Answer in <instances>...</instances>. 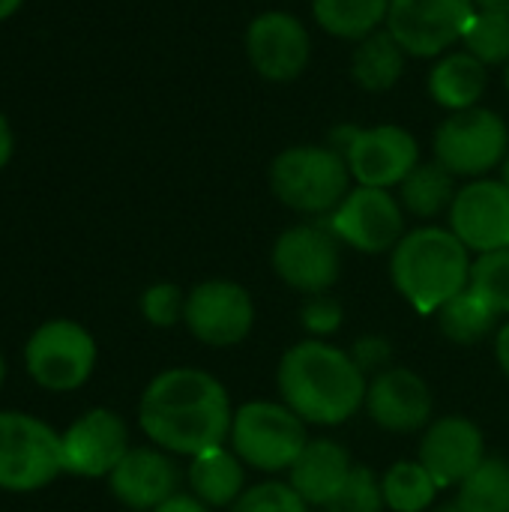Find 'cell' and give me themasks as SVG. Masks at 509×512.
Masks as SVG:
<instances>
[{"label": "cell", "mask_w": 509, "mask_h": 512, "mask_svg": "<svg viewBox=\"0 0 509 512\" xmlns=\"http://www.w3.org/2000/svg\"><path fill=\"white\" fill-rule=\"evenodd\" d=\"M228 390L204 369H168L156 375L138 402L141 432L165 453L198 456L231 435Z\"/></svg>", "instance_id": "obj_1"}, {"label": "cell", "mask_w": 509, "mask_h": 512, "mask_svg": "<svg viewBox=\"0 0 509 512\" xmlns=\"http://www.w3.org/2000/svg\"><path fill=\"white\" fill-rule=\"evenodd\" d=\"M276 384L282 402L315 426H342L366 405V372L351 354L321 339H306L285 351Z\"/></svg>", "instance_id": "obj_2"}, {"label": "cell", "mask_w": 509, "mask_h": 512, "mask_svg": "<svg viewBox=\"0 0 509 512\" xmlns=\"http://www.w3.org/2000/svg\"><path fill=\"white\" fill-rule=\"evenodd\" d=\"M471 264V249L441 225L408 231L390 252L396 291L423 315H438L444 303L468 288Z\"/></svg>", "instance_id": "obj_3"}, {"label": "cell", "mask_w": 509, "mask_h": 512, "mask_svg": "<svg viewBox=\"0 0 509 512\" xmlns=\"http://www.w3.org/2000/svg\"><path fill=\"white\" fill-rule=\"evenodd\" d=\"M270 189L294 213L330 216L354 189V177L342 153L330 144H294L273 156Z\"/></svg>", "instance_id": "obj_4"}, {"label": "cell", "mask_w": 509, "mask_h": 512, "mask_svg": "<svg viewBox=\"0 0 509 512\" xmlns=\"http://www.w3.org/2000/svg\"><path fill=\"white\" fill-rule=\"evenodd\" d=\"M63 474V438L24 411H0V489L30 495Z\"/></svg>", "instance_id": "obj_5"}, {"label": "cell", "mask_w": 509, "mask_h": 512, "mask_svg": "<svg viewBox=\"0 0 509 512\" xmlns=\"http://www.w3.org/2000/svg\"><path fill=\"white\" fill-rule=\"evenodd\" d=\"M435 159L456 177L480 180L501 168L509 153L507 120L486 105L447 114L432 138Z\"/></svg>", "instance_id": "obj_6"}, {"label": "cell", "mask_w": 509, "mask_h": 512, "mask_svg": "<svg viewBox=\"0 0 509 512\" xmlns=\"http://www.w3.org/2000/svg\"><path fill=\"white\" fill-rule=\"evenodd\" d=\"M24 369L30 381L48 393H72L84 387L96 369V339L72 318L39 324L24 345Z\"/></svg>", "instance_id": "obj_7"}, {"label": "cell", "mask_w": 509, "mask_h": 512, "mask_svg": "<svg viewBox=\"0 0 509 512\" xmlns=\"http://www.w3.org/2000/svg\"><path fill=\"white\" fill-rule=\"evenodd\" d=\"M231 450L255 471H291L309 444L306 423L282 402H246L231 420Z\"/></svg>", "instance_id": "obj_8"}, {"label": "cell", "mask_w": 509, "mask_h": 512, "mask_svg": "<svg viewBox=\"0 0 509 512\" xmlns=\"http://www.w3.org/2000/svg\"><path fill=\"white\" fill-rule=\"evenodd\" d=\"M474 0H390L387 30L417 60H438L459 48L471 18Z\"/></svg>", "instance_id": "obj_9"}, {"label": "cell", "mask_w": 509, "mask_h": 512, "mask_svg": "<svg viewBox=\"0 0 509 512\" xmlns=\"http://www.w3.org/2000/svg\"><path fill=\"white\" fill-rule=\"evenodd\" d=\"M243 51L258 78L288 84L297 81L312 63V33L294 12L264 9L246 24Z\"/></svg>", "instance_id": "obj_10"}, {"label": "cell", "mask_w": 509, "mask_h": 512, "mask_svg": "<svg viewBox=\"0 0 509 512\" xmlns=\"http://www.w3.org/2000/svg\"><path fill=\"white\" fill-rule=\"evenodd\" d=\"M324 225L336 234L339 243L366 255L393 252L408 234L402 201L390 189L372 186H354Z\"/></svg>", "instance_id": "obj_11"}, {"label": "cell", "mask_w": 509, "mask_h": 512, "mask_svg": "<svg viewBox=\"0 0 509 512\" xmlns=\"http://www.w3.org/2000/svg\"><path fill=\"white\" fill-rule=\"evenodd\" d=\"M276 276L300 294H327L342 273L339 240L327 225L285 228L273 243Z\"/></svg>", "instance_id": "obj_12"}, {"label": "cell", "mask_w": 509, "mask_h": 512, "mask_svg": "<svg viewBox=\"0 0 509 512\" xmlns=\"http://www.w3.org/2000/svg\"><path fill=\"white\" fill-rule=\"evenodd\" d=\"M348 171L357 186L399 189L402 180L423 162L420 141L399 123L360 126L351 147L345 150Z\"/></svg>", "instance_id": "obj_13"}, {"label": "cell", "mask_w": 509, "mask_h": 512, "mask_svg": "<svg viewBox=\"0 0 509 512\" xmlns=\"http://www.w3.org/2000/svg\"><path fill=\"white\" fill-rule=\"evenodd\" d=\"M183 324L189 333L210 348L240 345L255 324L252 294L228 279H210L186 294Z\"/></svg>", "instance_id": "obj_14"}, {"label": "cell", "mask_w": 509, "mask_h": 512, "mask_svg": "<svg viewBox=\"0 0 509 512\" xmlns=\"http://www.w3.org/2000/svg\"><path fill=\"white\" fill-rule=\"evenodd\" d=\"M63 474L75 477H111L129 447V429L120 414L108 408L84 411L63 435Z\"/></svg>", "instance_id": "obj_15"}, {"label": "cell", "mask_w": 509, "mask_h": 512, "mask_svg": "<svg viewBox=\"0 0 509 512\" xmlns=\"http://www.w3.org/2000/svg\"><path fill=\"white\" fill-rule=\"evenodd\" d=\"M450 231L477 255L509 249V189L480 177L459 186L450 207Z\"/></svg>", "instance_id": "obj_16"}, {"label": "cell", "mask_w": 509, "mask_h": 512, "mask_svg": "<svg viewBox=\"0 0 509 512\" xmlns=\"http://www.w3.org/2000/svg\"><path fill=\"white\" fill-rule=\"evenodd\" d=\"M486 459V441L474 420L441 417L429 423L420 441V465L432 474L438 489L462 486Z\"/></svg>", "instance_id": "obj_17"}, {"label": "cell", "mask_w": 509, "mask_h": 512, "mask_svg": "<svg viewBox=\"0 0 509 512\" xmlns=\"http://www.w3.org/2000/svg\"><path fill=\"white\" fill-rule=\"evenodd\" d=\"M432 390L411 369H384L366 390V411L384 432H417L432 423Z\"/></svg>", "instance_id": "obj_18"}, {"label": "cell", "mask_w": 509, "mask_h": 512, "mask_svg": "<svg viewBox=\"0 0 509 512\" xmlns=\"http://www.w3.org/2000/svg\"><path fill=\"white\" fill-rule=\"evenodd\" d=\"M177 465L153 447H135L123 456V462L111 471L108 489L111 495L135 512H153L168 498L177 495Z\"/></svg>", "instance_id": "obj_19"}, {"label": "cell", "mask_w": 509, "mask_h": 512, "mask_svg": "<svg viewBox=\"0 0 509 512\" xmlns=\"http://www.w3.org/2000/svg\"><path fill=\"white\" fill-rule=\"evenodd\" d=\"M354 465L342 444L330 438H315L303 447L297 462L291 465V489L309 507H330V501L342 492Z\"/></svg>", "instance_id": "obj_20"}, {"label": "cell", "mask_w": 509, "mask_h": 512, "mask_svg": "<svg viewBox=\"0 0 509 512\" xmlns=\"http://www.w3.org/2000/svg\"><path fill=\"white\" fill-rule=\"evenodd\" d=\"M426 87H429L432 102L441 105L447 114L468 111L480 105L489 87V66H483L465 48H453L432 63Z\"/></svg>", "instance_id": "obj_21"}, {"label": "cell", "mask_w": 509, "mask_h": 512, "mask_svg": "<svg viewBox=\"0 0 509 512\" xmlns=\"http://www.w3.org/2000/svg\"><path fill=\"white\" fill-rule=\"evenodd\" d=\"M405 66H408V51L396 42V36L387 27L354 42L351 81L366 93H390L402 81Z\"/></svg>", "instance_id": "obj_22"}, {"label": "cell", "mask_w": 509, "mask_h": 512, "mask_svg": "<svg viewBox=\"0 0 509 512\" xmlns=\"http://www.w3.org/2000/svg\"><path fill=\"white\" fill-rule=\"evenodd\" d=\"M243 483H246L243 459L234 450H225V444L192 456L189 486H192V495L210 510L234 507V501L246 492Z\"/></svg>", "instance_id": "obj_23"}, {"label": "cell", "mask_w": 509, "mask_h": 512, "mask_svg": "<svg viewBox=\"0 0 509 512\" xmlns=\"http://www.w3.org/2000/svg\"><path fill=\"white\" fill-rule=\"evenodd\" d=\"M390 0H312L315 24L345 42H360L387 27Z\"/></svg>", "instance_id": "obj_24"}, {"label": "cell", "mask_w": 509, "mask_h": 512, "mask_svg": "<svg viewBox=\"0 0 509 512\" xmlns=\"http://www.w3.org/2000/svg\"><path fill=\"white\" fill-rule=\"evenodd\" d=\"M456 174H450L438 159L420 162L399 186V201L405 213L417 219H435L441 213H450L456 198Z\"/></svg>", "instance_id": "obj_25"}, {"label": "cell", "mask_w": 509, "mask_h": 512, "mask_svg": "<svg viewBox=\"0 0 509 512\" xmlns=\"http://www.w3.org/2000/svg\"><path fill=\"white\" fill-rule=\"evenodd\" d=\"M498 318L501 315H495L471 288H465L462 294H456L450 303L438 309L441 333L456 345H477L495 330Z\"/></svg>", "instance_id": "obj_26"}, {"label": "cell", "mask_w": 509, "mask_h": 512, "mask_svg": "<svg viewBox=\"0 0 509 512\" xmlns=\"http://www.w3.org/2000/svg\"><path fill=\"white\" fill-rule=\"evenodd\" d=\"M384 504L393 512H426L435 504L438 483L420 462H396L384 480Z\"/></svg>", "instance_id": "obj_27"}, {"label": "cell", "mask_w": 509, "mask_h": 512, "mask_svg": "<svg viewBox=\"0 0 509 512\" xmlns=\"http://www.w3.org/2000/svg\"><path fill=\"white\" fill-rule=\"evenodd\" d=\"M456 512H509V462L483 459V465L459 486Z\"/></svg>", "instance_id": "obj_28"}, {"label": "cell", "mask_w": 509, "mask_h": 512, "mask_svg": "<svg viewBox=\"0 0 509 512\" xmlns=\"http://www.w3.org/2000/svg\"><path fill=\"white\" fill-rule=\"evenodd\" d=\"M468 54H474L483 66H507L509 63V18L477 12L459 42Z\"/></svg>", "instance_id": "obj_29"}, {"label": "cell", "mask_w": 509, "mask_h": 512, "mask_svg": "<svg viewBox=\"0 0 509 512\" xmlns=\"http://www.w3.org/2000/svg\"><path fill=\"white\" fill-rule=\"evenodd\" d=\"M468 288L495 312L509 315V249L483 252L471 264Z\"/></svg>", "instance_id": "obj_30"}, {"label": "cell", "mask_w": 509, "mask_h": 512, "mask_svg": "<svg viewBox=\"0 0 509 512\" xmlns=\"http://www.w3.org/2000/svg\"><path fill=\"white\" fill-rule=\"evenodd\" d=\"M384 507L387 504H384L381 480L375 477V471L357 465L345 480L342 492L330 501L327 512H381Z\"/></svg>", "instance_id": "obj_31"}, {"label": "cell", "mask_w": 509, "mask_h": 512, "mask_svg": "<svg viewBox=\"0 0 509 512\" xmlns=\"http://www.w3.org/2000/svg\"><path fill=\"white\" fill-rule=\"evenodd\" d=\"M228 512H309V504L291 489V483H261L246 489Z\"/></svg>", "instance_id": "obj_32"}, {"label": "cell", "mask_w": 509, "mask_h": 512, "mask_svg": "<svg viewBox=\"0 0 509 512\" xmlns=\"http://www.w3.org/2000/svg\"><path fill=\"white\" fill-rule=\"evenodd\" d=\"M141 315L147 318V324L153 327H174L183 321L186 315V294L171 285V282H159V285H150L144 294H141Z\"/></svg>", "instance_id": "obj_33"}, {"label": "cell", "mask_w": 509, "mask_h": 512, "mask_svg": "<svg viewBox=\"0 0 509 512\" xmlns=\"http://www.w3.org/2000/svg\"><path fill=\"white\" fill-rule=\"evenodd\" d=\"M300 321L312 336H330L342 324V306H339V300H333L327 294H315L306 300Z\"/></svg>", "instance_id": "obj_34"}, {"label": "cell", "mask_w": 509, "mask_h": 512, "mask_svg": "<svg viewBox=\"0 0 509 512\" xmlns=\"http://www.w3.org/2000/svg\"><path fill=\"white\" fill-rule=\"evenodd\" d=\"M351 357H354V363H357L363 372H384L387 360L393 357V348H390L387 339L366 336V339H360V342L354 345Z\"/></svg>", "instance_id": "obj_35"}, {"label": "cell", "mask_w": 509, "mask_h": 512, "mask_svg": "<svg viewBox=\"0 0 509 512\" xmlns=\"http://www.w3.org/2000/svg\"><path fill=\"white\" fill-rule=\"evenodd\" d=\"M12 156H15V129L9 117L0 111V171L12 162Z\"/></svg>", "instance_id": "obj_36"}, {"label": "cell", "mask_w": 509, "mask_h": 512, "mask_svg": "<svg viewBox=\"0 0 509 512\" xmlns=\"http://www.w3.org/2000/svg\"><path fill=\"white\" fill-rule=\"evenodd\" d=\"M153 512H210V507L201 504L195 495H174V498H168L162 507H156Z\"/></svg>", "instance_id": "obj_37"}, {"label": "cell", "mask_w": 509, "mask_h": 512, "mask_svg": "<svg viewBox=\"0 0 509 512\" xmlns=\"http://www.w3.org/2000/svg\"><path fill=\"white\" fill-rule=\"evenodd\" d=\"M495 357L504 369V375L509 378V321L498 330V339H495Z\"/></svg>", "instance_id": "obj_38"}, {"label": "cell", "mask_w": 509, "mask_h": 512, "mask_svg": "<svg viewBox=\"0 0 509 512\" xmlns=\"http://www.w3.org/2000/svg\"><path fill=\"white\" fill-rule=\"evenodd\" d=\"M474 3H477V12L509 18V0H474Z\"/></svg>", "instance_id": "obj_39"}, {"label": "cell", "mask_w": 509, "mask_h": 512, "mask_svg": "<svg viewBox=\"0 0 509 512\" xmlns=\"http://www.w3.org/2000/svg\"><path fill=\"white\" fill-rule=\"evenodd\" d=\"M21 6H24V0H0V24L9 21Z\"/></svg>", "instance_id": "obj_40"}, {"label": "cell", "mask_w": 509, "mask_h": 512, "mask_svg": "<svg viewBox=\"0 0 509 512\" xmlns=\"http://www.w3.org/2000/svg\"><path fill=\"white\" fill-rule=\"evenodd\" d=\"M498 171H501V177H498V180H501V183L509 189V153H507V159L501 162V168H498Z\"/></svg>", "instance_id": "obj_41"}, {"label": "cell", "mask_w": 509, "mask_h": 512, "mask_svg": "<svg viewBox=\"0 0 509 512\" xmlns=\"http://www.w3.org/2000/svg\"><path fill=\"white\" fill-rule=\"evenodd\" d=\"M3 378H6V360H3V354H0V387H3Z\"/></svg>", "instance_id": "obj_42"}, {"label": "cell", "mask_w": 509, "mask_h": 512, "mask_svg": "<svg viewBox=\"0 0 509 512\" xmlns=\"http://www.w3.org/2000/svg\"><path fill=\"white\" fill-rule=\"evenodd\" d=\"M504 87H507V93H509V63L504 66Z\"/></svg>", "instance_id": "obj_43"}]
</instances>
